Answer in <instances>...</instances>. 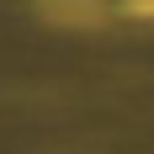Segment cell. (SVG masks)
<instances>
[{
	"instance_id": "6da1fadb",
	"label": "cell",
	"mask_w": 154,
	"mask_h": 154,
	"mask_svg": "<svg viewBox=\"0 0 154 154\" xmlns=\"http://www.w3.org/2000/svg\"><path fill=\"white\" fill-rule=\"evenodd\" d=\"M128 16H138V21H154V0H128Z\"/></svg>"
}]
</instances>
